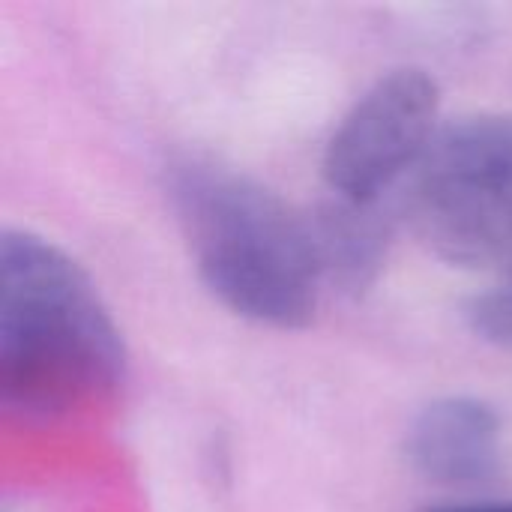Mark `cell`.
Masks as SVG:
<instances>
[{
  "instance_id": "1",
  "label": "cell",
  "mask_w": 512,
  "mask_h": 512,
  "mask_svg": "<svg viewBox=\"0 0 512 512\" xmlns=\"http://www.w3.org/2000/svg\"><path fill=\"white\" fill-rule=\"evenodd\" d=\"M126 345L90 276L51 240L6 228L0 240V399L60 417L114 396Z\"/></svg>"
},
{
  "instance_id": "7",
  "label": "cell",
  "mask_w": 512,
  "mask_h": 512,
  "mask_svg": "<svg viewBox=\"0 0 512 512\" xmlns=\"http://www.w3.org/2000/svg\"><path fill=\"white\" fill-rule=\"evenodd\" d=\"M471 330L498 348H512V273L501 276L486 294L474 297L468 306Z\"/></svg>"
},
{
  "instance_id": "2",
  "label": "cell",
  "mask_w": 512,
  "mask_h": 512,
  "mask_svg": "<svg viewBox=\"0 0 512 512\" xmlns=\"http://www.w3.org/2000/svg\"><path fill=\"white\" fill-rule=\"evenodd\" d=\"M171 201L195 267L222 306L282 330L315 318L327 276L309 213L210 159L171 168Z\"/></svg>"
},
{
  "instance_id": "6",
  "label": "cell",
  "mask_w": 512,
  "mask_h": 512,
  "mask_svg": "<svg viewBox=\"0 0 512 512\" xmlns=\"http://www.w3.org/2000/svg\"><path fill=\"white\" fill-rule=\"evenodd\" d=\"M327 285L339 291H363L381 273L390 249V219L378 204H354L333 198L309 210Z\"/></svg>"
},
{
  "instance_id": "4",
  "label": "cell",
  "mask_w": 512,
  "mask_h": 512,
  "mask_svg": "<svg viewBox=\"0 0 512 512\" xmlns=\"http://www.w3.org/2000/svg\"><path fill=\"white\" fill-rule=\"evenodd\" d=\"M441 90L417 66L381 75L333 129L321 174L333 198L378 204L402 177H411L438 135Z\"/></svg>"
},
{
  "instance_id": "5",
  "label": "cell",
  "mask_w": 512,
  "mask_h": 512,
  "mask_svg": "<svg viewBox=\"0 0 512 512\" xmlns=\"http://www.w3.org/2000/svg\"><path fill=\"white\" fill-rule=\"evenodd\" d=\"M405 453L411 468L435 486H483L504 468V423L477 396H444L417 414Z\"/></svg>"
},
{
  "instance_id": "3",
  "label": "cell",
  "mask_w": 512,
  "mask_h": 512,
  "mask_svg": "<svg viewBox=\"0 0 512 512\" xmlns=\"http://www.w3.org/2000/svg\"><path fill=\"white\" fill-rule=\"evenodd\" d=\"M405 213L438 258L512 273V111L441 126L408 177Z\"/></svg>"
},
{
  "instance_id": "8",
  "label": "cell",
  "mask_w": 512,
  "mask_h": 512,
  "mask_svg": "<svg viewBox=\"0 0 512 512\" xmlns=\"http://www.w3.org/2000/svg\"><path fill=\"white\" fill-rule=\"evenodd\" d=\"M426 512H512V501H465V504L429 507Z\"/></svg>"
}]
</instances>
